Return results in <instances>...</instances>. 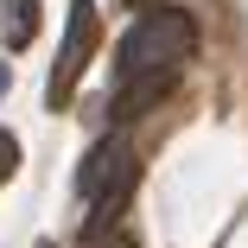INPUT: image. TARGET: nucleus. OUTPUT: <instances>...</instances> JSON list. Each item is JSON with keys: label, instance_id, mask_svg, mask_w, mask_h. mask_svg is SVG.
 <instances>
[{"label": "nucleus", "instance_id": "1", "mask_svg": "<svg viewBox=\"0 0 248 248\" xmlns=\"http://www.w3.org/2000/svg\"><path fill=\"white\" fill-rule=\"evenodd\" d=\"M191 51H197V19L185 7H146L127 26V38H121L115 70L121 77H134V70H178Z\"/></svg>", "mask_w": 248, "mask_h": 248}, {"label": "nucleus", "instance_id": "3", "mask_svg": "<svg viewBox=\"0 0 248 248\" xmlns=\"http://www.w3.org/2000/svg\"><path fill=\"white\" fill-rule=\"evenodd\" d=\"M172 83H178V70H134V77H121L108 115H115V121H140L146 108H159L166 95H172Z\"/></svg>", "mask_w": 248, "mask_h": 248}, {"label": "nucleus", "instance_id": "9", "mask_svg": "<svg viewBox=\"0 0 248 248\" xmlns=\"http://www.w3.org/2000/svg\"><path fill=\"white\" fill-rule=\"evenodd\" d=\"M38 248H51V242H38Z\"/></svg>", "mask_w": 248, "mask_h": 248}, {"label": "nucleus", "instance_id": "2", "mask_svg": "<svg viewBox=\"0 0 248 248\" xmlns=\"http://www.w3.org/2000/svg\"><path fill=\"white\" fill-rule=\"evenodd\" d=\"M89 51H95V0H70V26H64V45H58L51 83H45V102H51V108H70Z\"/></svg>", "mask_w": 248, "mask_h": 248}, {"label": "nucleus", "instance_id": "8", "mask_svg": "<svg viewBox=\"0 0 248 248\" xmlns=\"http://www.w3.org/2000/svg\"><path fill=\"white\" fill-rule=\"evenodd\" d=\"M7 83H13V70H7V64H0V95H7Z\"/></svg>", "mask_w": 248, "mask_h": 248}, {"label": "nucleus", "instance_id": "6", "mask_svg": "<svg viewBox=\"0 0 248 248\" xmlns=\"http://www.w3.org/2000/svg\"><path fill=\"white\" fill-rule=\"evenodd\" d=\"M95 248H134V235H127V229H115V235H95Z\"/></svg>", "mask_w": 248, "mask_h": 248}, {"label": "nucleus", "instance_id": "5", "mask_svg": "<svg viewBox=\"0 0 248 248\" xmlns=\"http://www.w3.org/2000/svg\"><path fill=\"white\" fill-rule=\"evenodd\" d=\"M13 172H19V140H13L7 127H0V185H7Z\"/></svg>", "mask_w": 248, "mask_h": 248}, {"label": "nucleus", "instance_id": "4", "mask_svg": "<svg viewBox=\"0 0 248 248\" xmlns=\"http://www.w3.org/2000/svg\"><path fill=\"white\" fill-rule=\"evenodd\" d=\"M0 38H7V51H26L38 38V0H7L0 7Z\"/></svg>", "mask_w": 248, "mask_h": 248}, {"label": "nucleus", "instance_id": "7", "mask_svg": "<svg viewBox=\"0 0 248 248\" xmlns=\"http://www.w3.org/2000/svg\"><path fill=\"white\" fill-rule=\"evenodd\" d=\"M121 7H140V13H146V7H159V0H121Z\"/></svg>", "mask_w": 248, "mask_h": 248}]
</instances>
